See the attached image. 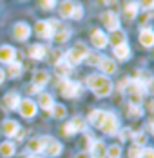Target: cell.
I'll list each match as a JSON object with an SVG mask.
<instances>
[{
    "instance_id": "obj_21",
    "label": "cell",
    "mask_w": 154,
    "mask_h": 158,
    "mask_svg": "<svg viewBox=\"0 0 154 158\" xmlns=\"http://www.w3.org/2000/svg\"><path fill=\"white\" fill-rule=\"evenodd\" d=\"M107 42H111V46H120V44H125L127 42V36H125V33L120 31V29H116V31L111 33V36H107Z\"/></svg>"
},
{
    "instance_id": "obj_18",
    "label": "cell",
    "mask_w": 154,
    "mask_h": 158,
    "mask_svg": "<svg viewBox=\"0 0 154 158\" xmlns=\"http://www.w3.org/2000/svg\"><path fill=\"white\" fill-rule=\"evenodd\" d=\"M100 69H102V73L103 75H112V73H116V64L114 60H111L107 56H102V60H100Z\"/></svg>"
},
{
    "instance_id": "obj_15",
    "label": "cell",
    "mask_w": 154,
    "mask_h": 158,
    "mask_svg": "<svg viewBox=\"0 0 154 158\" xmlns=\"http://www.w3.org/2000/svg\"><path fill=\"white\" fill-rule=\"evenodd\" d=\"M2 131H4L6 136H16L18 131H20V126H18V122H15V120H6L2 124Z\"/></svg>"
},
{
    "instance_id": "obj_20",
    "label": "cell",
    "mask_w": 154,
    "mask_h": 158,
    "mask_svg": "<svg viewBox=\"0 0 154 158\" xmlns=\"http://www.w3.org/2000/svg\"><path fill=\"white\" fill-rule=\"evenodd\" d=\"M38 106L44 111H51L53 106H55L53 95H49V93H40V95H38Z\"/></svg>"
},
{
    "instance_id": "obj_31",
    "label": "cell",
    "mask_w": 154,
    "mask_h": 158,
    "mask_svg": "<svg viewBox=\"0 0 154 158\" xmlns=\"http://www.w3.org/2000/svg\"><path fill=\"white\" fill-rule=\"evenodd\" d=\"M65 113H67V109H65L62 104H55V106H53V109H51L53 118H63V116H65Z\"/></svg>"
},
{
    "instance_id": "obj_42",
    "label": "cell",
    "mask_w": 154,
    "mask_h": 158,
    "mask_svg": "<svg viewBox=\"0 0 154 158\" xmlns=\"http://www.w3.org/2000/svg\"><path fill=\"white\" fill-rule=\"evenodd\" d=\"M62 133H63L65 136H73V135H75V131H73V127H71V124H69V122L62 127Z\"/></svg>"
},
{
    "instance_id": "obj_27",
    "label": "cell",
    "mask_w": 154,
    "mask_h": 158,
    "mask_svg": "<svg viewBox=\"0 0 154 158\" xmlns=\"http://www.w3.org/2000/svg\"><path fill=\"white\" fill-rule=\"evenodd\" d=\"M103 111H100V109H94L89 113V124H92V126H96V127H100V124H102V120H103Z\"/></svg>"
},
{
    "instance_id": "obj_30",
    "label": "cell",
    "mask_w": 154,
    "mask_h": 158,
    "mask_svg": "<svg viewBox=\"0 0 154 158\" xmlns=\"http://www.w3.org/2000/svg\"><path fill=\"white\" fill-rule=\"evenodd\" d=\"M0 155L6 156V158L13 156V155H15V145H13L11 142H4L2 145H0Z\"/></svg>"
},
{
    "instance_id": "obj_16",
    "label": "cell",
    "mask_w": 154,
    "mask_h": 158,
    "mask_svg": "<svg viewBox=\"0 0 154 158\" xmlns=\"http://www.w3.org/2000/svg\"><path fill=\"white\" fill-rule=\"evenodd\" d=\"M138 9H140L138 2L131 0V2H127V4H125V7H123V15H125L127 20H134L136 15H138Z\"/></svg>"
},
{
    "instance_id": "obj_17",
    "label": "cell",
    "mask_w": 154,
    "mask_h": 158,
    "mask_svg": "<svg viewBox=\"0 0 154 158\" xmlns=\"http://www.w3.org/2000/svg\"><path fill=\"white\" fill-rule=\"evenodd\" d=\"M44 142H46V136H38V138H33V140H29V143H27L29 153H33V155L42 153V151H44Z\"/></svg>"
},
{
    "instance_id": "obj_12",
    "label": "cell",
    "mask_w": 154,
    "mask_h": 158,
    "mask_svg": "<svg viewBox=\"0 0 154 158\" xmlns=\"http://www.w3.org/2000/svg\"><path fill=\"white\" fill-rule=\"evenodd\" d=\"M140 42H141V46H143V48H152L154 33H152L151 27H143V29L140 31Z\"/></svg>"
},
{
    "instance_id": "obj_36",
    "label": "cell",
    "mask_w": 154,
    "mask_h": 158,
    "mask_svg": "<svg viewBox=\"0 0 154 158\" xmlns=\"http://www.w3.org/2000/svg\"><path fill=\"white\" fill-rule=\"evenodd\" d=\"M38 4H40L42 9L49 11V9H53V7L56 6V0H38Z\"/></svg>"
},
{
    "instance_id": "obj_41",
    "label": "cell",
    "mask_w": 154,
    "mask_h": 158,
    "mask_svg": "<svg viewBox=\"0 0 154 158\" xmlns=\"http://www.w3.org/2000/svg\"><path fill=\"white\" fill-rule=\"evenodd\" d=\"M138 6H141V7H143V9H147V11H151V9H152V6H154V0H140Z\"/></svg>"
},
{
    "instance_id": "obj_23",
    "label": "cell",
    "mask_w": 154,
    "mask_h": 158,
    "mask_svg": "<svg viewBox=\"0 0 154 158\" xmlns=\"http://www.w3.org/2000/svg\"><path fill=\"white\" fill-rule=\"evenodd\" d=\"M55 69H56V75H60V77H67V75L71 73V64L67 62L65 58H60L58 62L55 64Z\"/></svg>"
},
{
    "instance_id": "obj_13",
    "label": "cell",
    "mask_w": 154,
    "mask_h": 158,
    "mask_svg": "<svg viewBox=\"0 0 154 158\" xmlns=\"http://www.w3.org/2000/svg\"><path fill=\"white\" fill-rule=\"evenodd\" d=\"M91 156L92 158H105L107 156V147H105V143L100 142V140L92 142L91 143Z\"/></svg>"
},
{
    "instance_id": "obj_2",
    "label": "cell",
    "mask_w": 154,
    "mask_h": 158,
    "mask_svg": "<svg viewBox=\"0 0 154 158\" xmlns=\"http://www.w3.org/2000/svg\"><path fill=\"white\" fill-rule=\"evenodd\" d=\"M127 95H129V100H131V104H134V106H140L141 104V100H143V96L147 93V89H145V85L143 84H140L138 80H129V84H127Z\"/></svg>"
},
{
    "instance_id": "obj_1",
    "label": "cell",
    "mask_w": 154,
    "mask_h": 158,
    "mask_svg": "<svg viewBox=\"0 0 154 158\" xmlns=\"http://www.w3.org/2000/svg\"><path fill=\"white\" fill-rule=\"evenodd\" d=\"M87 85L96 96H109L112 91V82L105 75H91L87 77Z\"/></svg>"
},
{
    "instance_id": "obj_33",
    "label": "cell",
    "mask_w": 154,
    "mask_h": 158,
    "mask_svg": "<svg viewBox=\"0 0 154 158\" xmlns=\"http://www.w3.org/2000/svg\"><path fill=\"white\" fill-rule=\"evenodd\" d=\"M102 60V55H98L96 51H92V53H87V56H85V62L89 64V65H98Z\"/></svg>"
},
{
    "instance_id": "obj_7",
    "label": "cell",
    "mask_w": 154,
    "mask_h": 158,
    "mask_svg": "<svg viewBox=\"0 0 154 158\" xmlns=\"http://www.w3.org/2000/svg\"><path fill=\"white\" fill-rule=\"evenodd\" d=\"M44 153H47L49 156H58L62 153V143L51 136H46V142H44Z\"/></svg>"
},
{
    "instance_id": "obj_47",
    "label": "cell",
    "mask_w": 154,
    "mask_h": 158,
    "mask_svg": "<svg viewBox=\"0 0 154 158\" xmlns=\"http://www.w3.org/2000/svg\"><path fill=\"white\" fill-rule=\"evenodd\" d=\"M4 78H6V73H4V71H2V69H0V84H2V82H4Z\"/></svg>"
},
{
    "instance_id": "obj_45",
    "label": "cell",
    "mask_w": 154,
    "mask_h": 158,
    "mask_svg": "<svg viewBox=\"0 0 154 158\" xmlns=\"http://www.w3.org/2000/svg\"><path fill=\"white\" fill-rule=\"evenodd\" d=\"M40 89H42V87H38V85H34V84H33V85L29 87V93H40Z\"/></svg>"
},
{
    "instance_id": "obj_43",
    "label": "cell",
    "mask_w": 154,
    "mask_h": 158,
    "mask_svg": "<svg viewBox=\"0 0 154 158\" xmlns=\"http://www.w3.org/2000/svg\"><path fill=\"white\" fill-rule=\"evenodd\" d=\"M131 136H132V135H131V129H122V131H120V140H122V142L129 140Z\"/></svg>"
},
{
    "instance_id": "obj_25",
    "label": "cell",
    "mask_w": 154,
    "mask_h": 158,
    "mask_svg": "<svg viewBox=\"0 0 154 158\" xmlns=\"http://www.w3.org/2000/svg\"><path fill=\"white\" fill-rule=\"evenodd\" d=\"M75 4H76V2H73V0H63V2L60 4V16H63V18H71L73 9H75Z\"/></svg>"
},
{
    "instance_id": "obj_39",
    "label": "cell",
    "mask_w": 154,
    "mask_h": 158,
    "mask_svg": "<svg viewBox=\"0 0 154 158\" xmlns=\"http://www.w3.org/2000/svg\"><path fill=\"white\" fill-rule=\"evenodd\" d=\"M132 138H134L136 145H143V143L147 142V138H145V135H143V133H134V135H132Z\"/></svg>"
},
{
    "instance_id": "obj_22",
    "label": "cell",
    "mask_w": 154,
    "mask_h": 158,
    "mask_svg": "<svg viewBox=\"0 0 154 158\" xmlns=\"http://www.w3.org/2000/svg\"><path fill=\"white\" fill-rule=\"evenodd\" d=\"M20 95L18 93H7V95L4 96V104H6V107L7 109H16L18 107V104H20Z\"/></svg>"
},
{
    "instance_id": "obj_44",
    "label": "cell",
    "mask_w": 154,
    "mask_h": 158,
    "mask_svg": "<svg viewBox=\"0 0 154 158\" xmlns=\"http://www.w3.org/2000/svg\"><path fill=\"white\" fill-rule=\"evenodd\" d=\"M127 84H129V78H122V80H120V89H122V91H125Z\"/></svg>"
},
{
    "instance_id": "obj_38",
    "label": "cell",
    "mask_w": 154,
    "mask_h": 158,
    "mask_svg": "<svg viewBox=\"0 0 154 158\" xmlns=\"http://www.w3.org/2000/svg\"><path fill=\"white\" fill-rule=\"evenodd\" d=\"M140 155H141V147L140 145L129 147V158H140Z\"/></svg>"
},
{
    "instance_id": "obj_34",
    "label": "cell",
    "mask_w": 154,
    "mask_h": 158,
    "mask_svg": "<svg viewBox=\"0 0 154 158\" xmlns=\"http://www.w3.org/2000/svg\"><path fill=\"white\" fill-rule=\"evenodd\" d=\"M141 114H143V109H141V106L129 104V116H131V118H140Z\"/></svg>"
},
{
    "instance_id": "obj_40",
    "label": "cell",
    "mask_w": 154,
    "mask_h": 158,
    "mask_svg": "<svg viewBox=\"0 0 154 158\" xmlns=\"http://www.w3.org/2000/svg\"><path fill=\"white\" fill-rule=\"evenodd\" d=\"M140 158H154V149H151V147L141 149V155H140Z\"/></svg>"
},
{
    "instance_id": "obj_26",
    "label": "cell",
    "mask_w": 154,
    "mask_h": 158,
    "mask_svg": "<svg viewBox=\"0 0 154 158\" xmlns=\"http://www.w3.org/2000/svg\"><path fill=\"white\" fill-rule=\"evenodd\" d=\"M29 56L33 58V60H42V58L46 56V48H44V46H40V44H34V46H31Z\"/></svg>"
},
{
    "instance_id": "obj_6",
    "label": "cell",
    "mask_w": 154,
    "mask_h": 158,
    "mask_svg": "<svg viewBox=\"0 0 154 158\" xmlns=\"http://www.w3.org/2000/svg\"><path fill=\"white\" fill-rule=\"evenodd\" d=\"M100 129L105 135H116V131H118V118L112 113H105L103 114V120L100 124Z\"/></svg>"
},
{
    "instance_id": "obj_11",
    "label": "cell",
    "mask_w": 154,
    "mask_h": 158,
    "mask_svg": "<svg viewBox=\"0 0 154 158\" xmlns=\"http://www.w3.org/2000/svg\"><path fill=\"white\" fill-rule=\"evenodd\" d=\"M13 33H15L16 40H27L29 35H31V27L26 22H18V24H15V27H13Z\"/></svg>"
},
{
    "instance_id": "obj_5",
    "label": "cell",
    "mask_w": 154,
    "mask_h": 158,
    "mask_svg": "<svg viewBox=\"0 0 154 158\" xmlns=\"http://www.w3.org/2000/svg\"><path fill=\"white\" fill-rule=\"evenodd\" d=\"M60 93L65 98H76L82 93V85L78 82H71V80H62L60 82Z\"/></svg>"
},
{
    "instance_id": "obj_3",
    "label": "cell",
    "mask_w": 154,
    "mask_h": 158,
    "mask_svg": "<svg viewBox=\"0 0 154 158\" xmlns=\"http://www.w3.org/2000/svg\"><path fill=\"white\" fill-rule=\"evenodd\" d=\"M60 24L56 20H38L36 26H34V33L40 36V38H53V33L56 31Z\"/></svg>"
},
{
    "instance_id": "obj_8",
    "label": "cell",
    "mask_w": 154,
    "mask_h": 158,
    "mask_svg": "<svg viewBox=\"0 0 154 158\" xmlns=\"http://www.w3.org/2000/svg\"><path fill=\"white\" fill-rule=\"evenodd\" d=\"M18 111L24 118H33L36 114V104L33 100H20L18 104Z\"/></svg>"
},
{
    "instance_id": "obj_14",
    "label": "cell",
    "mask_w": 154,
    "mask_h": 158,
    "mask_svg": "<svg viewBox=\"0 0 154 158\" xmlns=\"http://www.w3.org/2000/svg\"><path fill=\"white\" fill-rule=\"evenodd\" d=\"M15 55H16V51L11 46H2L0 48V62H4V64L15 62Z\"/></svg>"
},
{
    "instance_id": "obj_46",
    "label": "cell",
    "mask_w": 154,
    "mask_h": 158,
    "mask_svg": "<svg viewBox=\"0 0 154 158\" xmlns=\"http://www.w3.org/2000/svg\"><path fill=\"white\" fill-rule=\"evenodd\" d=\"M75 158H92V156H91V155H87V153H78Z\"/></svg>"
},
{
    "instance_id": "obj_49",
    "label": "cell",
    "mask_w": 154,
    "mask_h": 158,
    "mask_svg": "<svg viewBox=\"0 0 154 158\" xmlns=\"http://www.w3.org/2000/svg\"><path fill=\"white\" fill-rule=\"evenodd\" d=\"M29 158H40V156H38V155H33V156H29Z\"/></svg>"
},
{
    "instance_id": "obj_48",
    "label": "cell",
    "mask_w": 154,
    "mask_h": 158,
    "mask_svg": "<svg viewBox=\"0 0 154 158\" xmlns=\"http://www.w3.org/2000/svg\"><path fill=\"white\" fill-rule=\"evenodd\" d=\"M102 4H116V0H102Z\"/></svg>"
},
{
    "instance_id": "obj_29",
    "label": "cell",
    "mask_w": 154,
    "mask_h": 158,
    "mask_svg": "<svg viewBox=\"0 0 154 158\" xmlns=\"http://www.w3.org/2000/svg\"><path fill=\"white\" fill-rule=\"evenodd\" d=\"M47 80H49V75H47L46 71H38V73H34L33 84H34V85H38V87H44V85L47 84Z\"/></svg>"
},
{
    "instance_id": "obj_24",
    "label": "cell",
    "mask_w": 154,
    "mask_h": 158,
    "mask_svg": "<svg viewBox=\"0 0 154 158\" xmlns=\"http://www.w3.org/2000/svg\"><path fill=\"white\" fill-rule=\"evenodd\" d=\"M129 55H131V49H129V46H127V42L114 48V56H116L118 60H122V62H125V60L129 58Z\"/></svg>"
},
{
    "instance_id": "obj_28",
    "label": "cell",
    "mask_w": 154,
    "mask_h": 158,
    "mask_svg": "<svg viewBox=\"0 0 154 158\" xmlns=\"http://www.w3.org/2000/svg\"><path fill=\"white\" fill-rule=\"evenodd\" d=\"M7 75H9L11 78L20 77V75H22V64H20V62H11V64H7Z\"/></svg>"
},
{
    "instance_id": "obj_4",
    "label": "cell",
    "mask_w": 154,
    "mask_h": 158,
    "mask_svg": "<svg viewBox=\"0 0 154 158\" xmlns=\"http://www.w3.org/2000/svg\"><path fill=\"white\" fill-rule=\"evenodd\" d=\"M87 48L83 46V44H76L75 48H71L67 51V55H65V60L71 64V65H76V64H82L85 60V56H87Z\"/></svg>"
},
{
    "instance_id": "obj_37",
    "label": "cell",
    "mask_w": 154,
    "mask_h": 158,
    "mask_svg": "<svg viewBox=\"0 0 154 158\" xmlns=\"http://www.w3.org/2000/svg\"><path fill=\"white\" fill-rule=\"evenodd\" d=\"M83 16V7L80 6V4H75V9H73V15H71V18H75V20H80Z\"/></svg>"
},
{
    "instance_id": "obj_35",
    "label": "cell",
    "mask_w": 154,
    "mask_h": 158,
    "mask_svg": "<svg viewBox=\"0 0 154 158\" xmlns=\"http://www.w3.org/2000/svg\"><path fill=\"white\" fill-rule=\"evenodd\" d=\"M107 156L109 158H120L122 156V149H120V145H111L107 149Z\"/></svg>"
},
{
    "instance_id": "obj_10",
    "label": "cell",
    "mask_w": 154,
    "mask_h": 158,
    "mask_svg": "<svg viewBox=\"0 0 154 158\" xmlns=\"http://www.w3.org/2000/svg\"><path fill=\"white\" fill-rule=\"evenodd\" d=\"M91 42H92V46L96 49H103V48H107V35L103 31H100V29H92L91 33Z\"/></svg>"
},
{
    "instance_id": "obj_9",
    "label": "cell",
    "mask_w": 154,
    "mask_h": 158,
    "mask_svg": "<svg viewBox=\"0 0 154 158\" xmlns=\"http://www.w3.org/2000/svg\"><path fill=\"white\" fill-rule=\"evenodd\" d=\"M102 20H103V26H105L111 33L116 31V29H120V18H118V15H116V13L107 11V13H103Z\"/></svg>"
},
{
    "instance_id": "obj_32",
    "label": "cell",
    "mask_w": 154,
    "mask_h": 158,
    "mask_svg": "<svg viewBox=\"0 0 154 158\" xmlns=\"http://www.w3.org/2000/svg\"><path fill=\"white\" fill-rule=\"evenodd\" d=\"M69 124H71V127H73V131H75V133H82V131L85 129V122H83L82 118H78V116H76V118H73Z\"/></svg>"
},
{
    "instance_id": "obj_19",
    "label": "cell",
    "mask_w": 154,
    "mask_h": 158,
    "mask_svg": "<svg viewBox=\"0 0 154 158\" xmlns=\"http://www.w3.org/2000/svg\"><path fill=\"white\" fill-rule=\"evenodd\" d=\"M71 36V31L65 27V26H58L56 27V31L53 33V40L55 42H58V44H63V42H67V38Z\"/></svg>"
}]
</instances>
